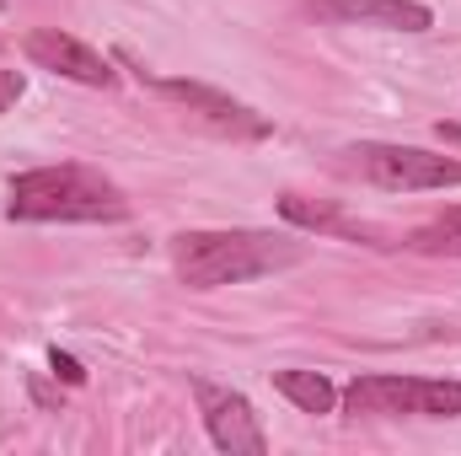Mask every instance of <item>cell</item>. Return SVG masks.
I'll return each mask as SVG.
<instances>
[{"label":"cell","mask_w":461,"mask_h":456,"mask_svg":"<svg viewBox=\"0 0 461 456\" xmlns=\"http://www.w3.org/2000/svg\"><path fill=\"white\" fill-rule=\"evenodd\" d=\"M344 408L354 419H456L461 414V381L359 376V381H348Z\"/></svg>","instance_id":"obj_3"},{"label":"cell","mask_w":461,"mask_h":456,"mask_svg":"<svg viewBox=\"0 0 461 456\" xmlns=\"http://www.w3.org/2000/svg\"><path fill=\"white\" fill-rule=\"evenodd\" d=\"M0 5H5V0H0Z\"/></svg>","instance_id":"obj_15"},{"label":"cell","mask_w":461,"mask_h":456,"mask_svg":"<svg viewBox=\"0 0 461 456\" xmlns=\"http://www.w3.org/2000/svg\"><path fill=\"white\" fill-rule=\"evenodd\" d=\"M402 247H413V252H435V258H461V210H446L440 221H429L424 231H413Z\"/></svg>","instance_id":"obj_11"},{"label":"cell","mask_w":461,"mask_h":456,"mask_svg":"<svg viewBox=\"0 0 461 456\" xmlns=\"http://www.w3.org/2000/svg\"><path fill=\"white\" fill-rule=\"evenodd\" d=\"M11 97H22V76H16V70H5V76H0V108H5Z\"/></svg>","instance_id":"obj_13"},{"label":"cell","mask_w":461,"mask_h":456,"mask_svg":"<svg viewBox=\"0 0 461 456\" xmlns=\"http://www.w3.org/2000/svg\"><path fill=\"white\" fill-rule=\"evenodd\" d=\"M22 54H27L38 70H54V76H65V81H81V87H113L118 81V70L92 49V43L59 32V27H32V32L22 38Z\"/></svg>","instance_id":"obj_6"},{"label":"cell","mask_w":461,"mask_h":456,"mask_svg":"<svg viewBox=\"0 0 461 456\" xmlns=\"http://www.w3.org/2000/svg\"><path fill=\"white\" fill-rule=\"evenodd\" d=\"M348 172H359L365 183L386 188V194H429V188H461V161L456 156H435L419 145H386V140H359L348 145Z\"/></svg>","instance_id":"obj_4"},{"label":"cell","mask_w":461,"mask_h":456,"mask_svg":"<svg viewBox=\"0 0 461 456\" xmlns=\"http://www.w3.org/2000/svg\"><path fill=\"white\" fill-rule=\"evenodd\" d=\"M274 387L301 414H333V403H339V392H333V381L322 370H274Z\"/></svg>","instance_id":"obj_10"},{"label":"cell","mask_w":461,"mask_h":456,"mask_svg":"<svg viewBox=\"0 0 461 456\" xmlns=\"http://www.w3.org/2000/svg\"><path fill=\"white\" fill-rule=\"evenodd\" d=\"M312 16L339 27H386V32H429L435 11L424 0H312Z\"/></svg>","instance_id":"obj_8"},{"label":"cell","mask_w":461,"mask_h":456,"mask_svg":"<svg viewBox=\"0 0 461 456\" xmlns=\"http://www.w3.org/2000/svg\"><path fill=\"white\" fill-rule=\"evenodd\" d=\"M49 365H54V376H59V381H70V387H81V381H86V370H81V360H76V354H59V349H54V354H49Z\"/></svg>","instance_id":"obj_12"},{"label":"cell","mask_w":461,"mask_h":456,"mask_svg":"<svg viewBox=\"0 0 461 456\" xmlns=\"http://www.w3.org/2000/svg\"><path fill=\"white\" fill-rule=\"evenodd\" d=\"M11 215L16 221H123L129 199L92 167H38L11 183Z\"/></svg>","instance_id":"obj_2"},{"label":"cell","mask_w":461,"mask_h":456,"mask_svg":"<svg viewBox=\"0 0 461 456\" xmlns=\"http://www.w3.org/2000/svg\"><path fill=\"white\" fill-rule=\"evenodd\" d=\"M440 140L446 145H461V123H440Z\"/></svg>","instance_id":"obj_14"},{"label":"cell","mask_w":461,"mask_h":456,"mask_svg":"<svg viewBox=\"0 0 461 456\" xmlns=\"http://www.w3.org/2000/svg\"><path fill=\"white\" fill-rule=\"evenodd\" d=\"M140 81H145L150 92H161V97H172V103L194 108L204 123H215L221 134H241V140H258V134H268V118H258L252 108H241L236 97L215 92V87H204V81H156V76H145V70H140Z\"/></svg>","instance_id":"obj_7"},{"label":"cell","mask_w":461,"mask_h":456,"mask_svg":"<svg viewBox=\"0 0 461 456\" xmlns=\"http://www.w3.org/2000/svg\"><path fill=\"white\" fill-rule=\"evenodd\" d=\"M306 258L301 242L268 236V231H183L172 242V269L188 290H221L247 285L279 269H295Z\"/></svg>","instance_id":"obj_1"},{"label":"cell","mask_w":461,"mask_h":456,"mask_svg":"<svg viewBox=\"0 0 461 456\" xmlns=\"http://www.w3.org/2000/svg\"><path fill=\"white\" fill-rule=\"evenodd\" d=\"M194 397H199V414H204V430L210 441L226 456H263L268 451V435L252 414V403L230 387H215V381H194Z\"/></svg>","instance_id":"obj_5"},{"label":"cell","mask_w":461,"mask_h":456,"mask_svg":"<svg viewBox=\"0 0 461 456\" xmlns=\"http://www.w3.org/2000/svg\"><path fill=\"white\" fill-rule=\"evenodd\" d=\"M279 215H285L290 226L322 231V236H344V242H365V247H397V242H392L381 226L354 221V215H344V210H339V205H328V199H301V194H285V199H279Z\"/></svg>","instance_id":"obj_9"}]
</instances>
